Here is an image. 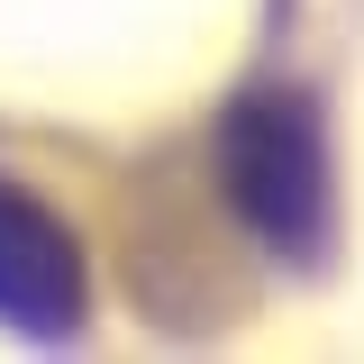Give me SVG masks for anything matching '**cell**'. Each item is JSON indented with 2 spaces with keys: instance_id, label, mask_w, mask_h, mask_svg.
<instances>
[{
  "instance_id": "obj_1",
  "label": "cell",
  "mask_w": 364,
  "mask_h": 364,
  "mask_svg": "<svg viewBox=\"0 0 364 364\" xmlns=\"http://www.w3.org/2000/svg\"><path fill=\"white\" fill-rule=\"evenodd\" d=\"M219 164H228V200H237V219L255 237H273L282 255H310L318 246V228H328V155H318V128L291 100L228 109Z\"/></svg>"
},
{
  "instance_id": "obj_2",
  "label": "cell",
  "mask_w": 364,
  "mask_h": 364,
  "mask_svg": "<svg viewBox=\"0 0 364 364\" xmlns=\"http://www.w3.org/2000/svg\"><path fill=\"white\" fill-rule=\"evenodd\" d=\"M82 318V255L55 228V210H37L28 191L0 182V328L28 337H64Z\"/></svg>"
}]
</instances>
